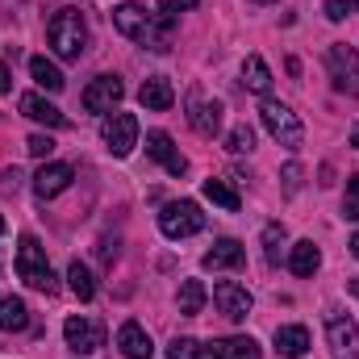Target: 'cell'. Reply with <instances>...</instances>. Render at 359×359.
<instances>
[{
  "label": "cell",
  "instance_id": "d590c367",
  "mask_svg": "<svg viewBox=\"0 0 359 359\" xmlns=\"http://www.w3.org/2000/svg\"><path fill=\"white\" fill-rule=\"evenodd\" d=\"M8 88H13V76H8V67L0 63V92H8Z\"/></svg>",
  "mask_w": 359,
  "mask_h": 359
},
{
  "label": "cell",
  "instance_id": "1f68e13d",
  "mask_svg": "<svg viewBox=\"0 0 359 359\" xmlns=\"http://www.w3.org/2000/svg\"><path fill=\"white\" fill-rule=\"evenodd\" d=\"M25 151H29L34 159H50V151H55V138H46V134H29Z\"/></svg>",
  "mask_w": 359,
  "mask_h": 359
},
{
  "label": "cell",
  "instance_id": "5bb4252c",
  "mask_svg": "<svg viewBox=\"0 0 359 359\" xmlns=\"http://www.w3.org/2000/svg\"><path fill=\"white\" fill-rule=\"evenodd\" d=\"M72 180H76V172H72L67 163H42L38 176H34V196H38V201H50V196L67 192Z\"/></svg>",
  "mask_w": 359,
  "mask_h": 359
},
{
  "label": "cell",
  "instance_id": "9a60e30c",
  "mask_svg": "<svg viewBox=\"0 0 359 359\" xmlns=\"http://www.w3.org/2000/svg\"><path fill=\"white\" fill-rule=\"evenodd\" d=\"M21 113L34 117V121H42V126H50V130H67V113L59 104H50L46 96H38V92H25L21 96Z\"/></svg>",
  "mask_w": 359,
  "mask_h": 359
},
{
  "label": "cell",
  "instance_id": "e575fe53",
  "mask_svg": "<svg viewBox=\"0 0 359 359\" xmlns=\"http://www.w3.org/2000/svg\"><path fill=\"white\" fill-rule=\"evenodd\" d=\"M284 184H288V192L301 184V168H297V163H288V168H284Z\"/></svg>",
  "mask_w": 359,
  "mask_h": 359
},
{
  "label": "cell",
  "instance_id": "52a82bcc",
  "mask_svg": "<svg viewBox=\"0 0 359 359\" xmlns=\"http://www.w3.org/2000/svg\"><path fill=\"white\" fill-rule=\"evenodd\" d=\"M326 67H330L334 88L347 92V96H359V55L351 46H330L326 50Z\"/></svg>",
  "mask_w": 359,
  "mask_h": 359
},
{
  "label": "cell",
  "instance_id": "7c38bea8",
  "mask_svg": "<svg viewBox=\"0 0 359 359\" xmlns=\"http://www.w3.org/2000/svg\"><path fill=\"white\" fill-rule=\"evenodd\" d=\"M147 155H151L155 163H163L168 176H184V172H188V159L176 151V142H172L168 130H151V134H147Z\"/></svg>",
  "mask_w": 359,
  "mask_h": 359
},
{
  "label": "cell",
  "instance_id": "3957f363",
  "mask_svg": "<svg viewBox=\"0 0 359 359\" xmlns=\"http://www.w3.org/2000/svg\"><path fill=\"white\" fill-rule=\"evenodd\" d=\"M17 276L29 288H38V292H59V280H55V271L46 264V247L34 234H25L21 247H17Z\"/></svg>",
  "mask_w": 359,
  "mask_h": 359
},
{
  "label": "cell",
  "instance_id": "6da1fadb",
  "mask_svg": "<svg viewBox=\"0 0 359 359\" xmlns=\"http://www.w3.org/2000/svg\"><path fill=\"white\" fill-rule=\"evenodd\" d=\"M113 25L126 34V38H134L138 46H147V50H172V38H176V21L172 17H155V13H147L142 4H117L113 8Z\"/></svg>",
  "mask_w": 359,
  "mask_h": 359
},
{
  "label": "cell",
  "instance_id": "7402d4cb",
  "mask_svg": "<svg viewBox=\"0 0 359 359\" xmlns=\"http://www.w3.org/2000/svg\"><path fill=\"white\" fill-rule=\"evenodd\" d=\"M288 268L292 276H313V271L322 268V251L305 238V243H292V255H288Z\"/></svg>",
  "mask_w": 359,
  "mask_h": 359
},
{
  "label": "cell",
  "instance_id": "60d3db41",
  "mask_svg": "<svg viewBox=\"0 0 359 359\" xmlns=\"http://www.w3.org/2000/svg\"><path fill=\"white\" fill-rule=\"evenodd\" d=\"M0 234H4V217H0Z\"/></svg>",
  "mask_w": 359,
  "mask_h": 359
},
{
  "label": "cell",
  "instance_id": "5b68a950",
  "mask_svg": "<svg viewBox=\"0 0 359 359\" xmlns=\"http://www.w3.org/2000/svg\"><path fill=\"white\" fill-rule=\"evenodd\" d=\"M264 126H268V134L280 142V147H288V151H297L301 142H305V126L297 121V113L288 109V104H276V100H264Z\"/></svg>",
  "mask_w": 359,
  "mask_h": 359
},
{
  "label": "cell",
  "instance_id": "8d00e7d4",
  "mask_svg": "<svg viewBox=\"0 0 359 359\" xmlns=\"http://www.w3.org/2000/svg\"><path fill=\"white\" fill-rule=\"evenodd\" d=\"M347 288H351V297H359V276L351 280V284H347Z\"/></svg>",
  "mask_w": 359,
  "mask_h": 359
},
{
  "label": "cell",
  "instance_id": "30bf717a",
  "mask_svg": "<svg viewBox=\"0 0 359 359\" xmlns=\"http://www.w3.org/2000/svg\"><path fill=\"white\" fill-rule=\"evenodd\" d=\"M326 339H330V355L334 359H359V326L347 313L326 318Z\"/></svg>",
  "mask_w": 359,
  "mask_h": 359
},
{
  "label": "cell",
  "instance_id": "f1b7e54d",
  "mask_svg": "<svg viewBox=\"0 0 359 359\" xmlns=\"http://www.w3.org/2000/svg\"><path fill=\"white\" fill-rule=\"evenodd\" d=\"M280 247H284V226H280V222H271L268 230H264V255H268L271 268L280 264Z\"/></svg>",
  "mask_w": 359,
  "mask_h": 359
},
{
  "label": "cell",
  "instance_id": "8992f818",
  "mask_svg": "<svg viewBox=\"0 0 359 359\" xmlns=\"http://www.w3.org/2000/svg\"><path fill=\"white\" fill-rule=\"evenodd\" d=\"M100 138H104L109 155L126 159V155L138 147V117H134V113H113V117H104V126H100Z\"/></svg>",
  "mask_w": 359,
  "mask_h": 359
},
{
  "label": "cell",
  "instance_id": "4dcf8cb0",
  "mask_svg": "<svg viewBox=\"0 0 359 359\" xmlns=\"http://www.w3.org/2000/svg\"><path fill=\"white\" fill-rule=\"evenodd\" d=\"M343 217L359 222V176L347 180V196H343Z\"/></svg>",
  "mask_w": 359,
  "mask_h": 359
},
{
  "label": "cell",
  "instance_id": "74e56055",
  "mask_svg": "<svg viewBox=\"0 0 359 359\" xmlns=\"http://www.w3.org/2000/svg\"><path fill=\"white\" fill-rule=\"evenodd\" d=\"M351 255H355V259H359V234H355V238H351Z\"/></svg>",
  "mask_w": 359,
  "mask_h": 359
},
{
  "label": "cell",
  "instance_id": "836d02e7",
  "mask_svg": "<svg viewBox=\"0 0 359 359\" xmlns=\"http://www.w3.org/2000/svg\"><path fill=\"white\" fill-rule=\"evenodd\" d=\"M347 13H351V4H347V0H326V17H330V21H343Z\"/></svg>",
  "mask_w": 359,
  "mask_h": 359
},
{
  "label": "cell",
  "instance_id": "d4e9b609",
  "mask_svg": "<svg viewBox=\"0 0 359 359\" xmlns=\"http://www.w3.org/2000/svg\"><path fill=\"white\" fill-rule=\"evenodd\" d=\"M201 192H205V196H209L213 205H222L226 213H238V209H243L238 192H234V188H230L226 180H205V184H201Z\"/></svg>",
  "mask_w": 359,
  "mask_h": 359
},
{
  "label": "cell",
  "instance_id": "ac0fdd59",
  "mask_svg": "<svg viewBox=\"0 0 359 359\" xmlns=\"http://www.w3.org/2000/svg\"><path fill=\"white\" fill-rule=\"evenodd\" d=\"M138 104H142V109H151V113H163V109H172V104H176V92H172V84H168L163 76H151V80L138 88Z\"/></svg>",
  "mask_w": 359,
  "mask_h": 359
},
{
  "label": "cell",
  "instance_id": "603a6c76",
  "mask_svg": "<svg viewBox=\"0 0 359 359\" xmlns=\"http://www.w3.org/2000/svg\"><path fill=\"white\" fill-rule=\"evenodd\" d=\"M243 80H247V88L255 92V96H268L271 92V72H268V63H264L259 55H247V63H243Z\"/></svg>",
  "mask_w": 359,
  "mask_h": 359
},
{
  "label": "cell",
  "instance_id": "4316f807",
  "mask_svg": "<svg viewBox=\"0 0 359 359\" xmlns=\"http://www.w3.org/2000/svg\"><path fill=\"white\" fill-rule=\"evenodd\" d=\"M67 280H72V292L80 297V301H92L96 297V280H92V271L80 264V259H72V268H67Z\"/></svg>",
  "mask_w": 359,
  "mask_h": 359
},
{
  "label": "cell",
  "instance_id": "2e32d148",
  "mask_svg": "<svg viewBox=\"0 0 359 359\" xmlns=\"http://www.w3.org/2000/svg\"><path fill=\"white\" fill-rule=\"evenodd\" d=\"M243 259H247V251H243V243L238 238H217L209 251H205V268L209 271H226V268H243Z\"/></svg>",
  "mask_w": 359,
  "mask_h": 359
},
{
  "label": "cell",
  "instance_id": "484cf974",
  "mask_svg": "<svg viewBox=\"0 0 359 359\" xmlns=\"http://www.w3.org/2000/svg\"><path fill=\"white\" fill-rule=\"evenodd\" d=\"M205 284L201 280H184L180 284V297H176V305H180V313H188V318H196L201 309H205Z\"/></svg>",
  "mask_w": 359,
  "mask_h": 359
},
{
  "label": "cell",
  "instance_id": "8fae6325",
  "mask_svg": "<svg viewBox=\"0 0 359 359\" xmlns=\"http://www.w3.org/2000/svg\"><path fill=\"white\" fill-rule=\"evenodd\" d=\"M63 339H67V347L76 355H92V351L104 347V330L96 322H88V318H67L63 322Z\"/></svg>",
  "mask_w": 359,
  "mask_h": 359
},
{
  "label": "cell",
  "instance_id": "f546056e",
  "mask_svg": "<svg viewBox=\"0 0 359 359\" xmlns=\"http://www.w3.org/2000/svg\"><path fill=\"white\" fill-rule=\"evenodd\" d=\"M226 147H230L234 155L251 151V147H255V130H251V126H234V130H230V138H226Z\"/></svg>",
  "mask_w": 359,
  "mask_h": 359
},
{
  "label": "cell",
  "instance_id": "83f0119b",
  "mask_svg": "<svg viewBox=\"0 0 359 359\" xmlns=\"http://www.w3.org/2000/svg\"><path fill=\"white\" fill-rule=\"evenodd\" d=\"M168 359H209V347H201L196 339H176L168 347Z\"/></svg>",
  "mask_w": 359,
  "mask_h": 359
},
{
  "label": "cell",
  "instance_id": "ab89813d",
  "mask_svg": "<svg viewBox=\"0 0 359 359\" xmlns=\"http://www.w3.org/2000/svg\"><path fill=\"white\" fill-rule=\"evenodd\" d=\"M347 4H351V8H355V13H359V0H347Z\"/></svg>",
  "mask_w": 359,
  "mask_h": 359
},
{
  "label": "cell",
  "instance_id": "7a4b0ae2",
  "mask_svg": "<svg viewBox=\"0 0 359 359\" xmlns=\"http://www.w3.org/2000/svg\"><path fill=\"white\" fill-rule=\"evenodd\" d=\"M46 38H50L59 59H80L84 46H88V25H84L80 8H59L46 25Z\"/></svg>",
  "mask_w": 359,
  "mask_h": 359
},
{
  "label": "cell",
  "instance_id": "9c48e42d",
  "mask_svg": "<svg viewBox=\"0 0 359 359\" xmlns=\"http://www.w3.org/2000/svg\"><path fill=\"white\" fill-rule=\"evenodd\" d=\"M213 305L230 318V322H247V313H251V305H255V297L247 292V284H234V280H217L213 284Z\"/></svg>",
  "mask_w": 359,
  "mask_h": 359
},
{
  "label": "cell",
  "instance_id": "277c9868",
  "mask_svg": "<svg viewBox=\"0 0 359 359\" xmlns=\"http://www.w3.org/2000/svg\"><path fill=\"white\" fill-rule=\"evenodd\" d=\"M159 230H163L168 238H192V234L205 230V213H201L196 201H172V205H163V213H159Z\"/></svg>",
  "mask_w": 359,
  "mask_h": 359
},
{
  "label": "cell",
  "instance_id": "d6986e66",
  "mask_svg": "<svg viewBox=\"0 0 359 359\" xmlns=\"http://www.w3.org/2000/svg\"><path fill=\"white\" fill-rule=\"evenodd\" d=\"M209 351L213 359H259V343L251 334H234V339H217Z\"/></svg>",
  "mask_w": 359,
  "mask_h": 359
},
{
  "label": "cell",
  "instance_id": "d6a6232c",
  "mask_svg": "<svg viewBox=\"0 0 359 359\" xmlns=\"http://www.w3.org/2000/svg\"><path fill=\"white\" fill-rule=\"evenodd\" d=\"M201 0H159V8H163V17H176V13H192Z\"/></svg>",
  "mask_w": 359,
  "mask_h": 359
},
{
  "label": "cell",
  "instance_id": "e0dca14e",
  "mask_svg": "<svg viewBox=\"0 0 359 359\" xmlns=\"http://www.w3.org/2000/svg\"><path fill=\"white\" fill-rule=\"evenodd\" d=\"M117 347H121L126 359H151L155 355V343H151V334H147L138 322H126V326L117 330Z\"/></svg>",
  "mask_w": 359,
  "mask_h": 359
},
{
  "label": "cell",
  "instance_id": "ba28073f",
  "mask_svg": "<svg viewBox=\"0 0 359 359\" xmlns=\"http://www.w3.org/2000/svg\"><path fill=\"white\" fill-rule=\"evenodd\" d=\"M222 100H205L201 88L188 92V121H192V130L201 134V138H217L222 134Z\"/></svg>",
  "mask_w": 359,
  "mask_h": 359
},
{
  "label": "cell",
  "instance_id": "cb8c5ba5",
  "mask_svg": "<svg viewBox=\"0 0 359 359\" xmlns=\"http://www.w3.org/2000/svg\"><path fill=\"white\" fill-rule=\"evenodd\" d=\"M29 76H34L46 92H63V84H67V80H63V72H59L50 59H42V55H34V59H29Z\"/></svg>",
  "mask_w": 359,
  "mask_h": 359
},
{
  "label": "cell",
  "instance_id": "ffe728a7",
  "mask_svg": "<svg viewBox=\"0 0 359 359\" xmlns=\"http://www.w3.org/2000/svg\"><path fill=\"white\" fill-rule=\"evenodd\" d=\"M276 351L288 359H301L309 351V330L305 326H276Z\"/></svg>",
  "mask_w": 359,
  "mask_h": 359
},
{
  "label": "cell",
  "instance_id": "4fadbf2b",
  "mask_svg": "<svg viewBox=\"0 0 359 359\" xmlns=\"http://www.w3.org/2000/svg\"><path fill=\"white\" fill-rule=\"evenodd\" d=\"M121 96H126V84H121L117 76H96L88 88H84L80 100H84V109H88V113H109Z\"/></svg>",
  "mask_w": 359,
  "mask_h": 359
},
{
  "label": "cell",
  "instance_id": "44dd1931",
  "mask_svg": "<svg viewBox=\"0 0 359 359\" xmlns=\"http://www.w3.org/2000/svg\"><path fill=\"white\" fill-rule=\"evenodd\" d=\"M25 326H29L25 301H21V297H0V330H4V334H17V330H25Z\"/></svg>",
  "mask_w": 359,
  "mask_h": 359
},
{
  "label": "cell",
  "instance_id": "f35d334b",
  "mask_svg": "<svg viewBox=\"0 0 359 359\" xmlns=\"http://www.w3.org/2000/svg\"><path fill=\"white\" fill-rule=\"evenodd\" d=\"M351 147H359V126L351 130Z\"/></svg>",
  "mask_w": 359,
  "mask_h": 359
}]
</instances>
